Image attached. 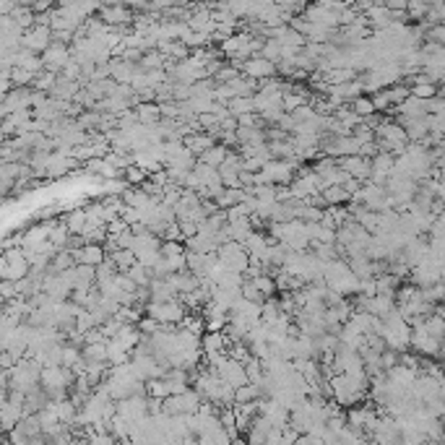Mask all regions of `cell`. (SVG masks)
Wrapping results in <instances>:
<instances>
[{
	"label": "cell",
	"mask_w": 445,
	"mask_h": 445,
	"mask_svg": "<svg viewBox=\"0 0 445 445\" xmlns=\"http://www.w3.org/2000/svg\"><path fill=\"white\" fill-rule=\"evenodd\" d=\"M63 222L68 224V229H71L73 235H81V232H86V227H89V214H86V209H73L63 216Z\"/></svg>",
	"instance_id": "9a60e30c"
},
{
	"label": "cell",
	"mask_w": 445,
	"mask_h": 445,
	"mask_svg": "<svg viewBox=\"0 0 445 445\" xmlns=\"http://www.w3.org/2000/svg\"><path fill=\"white\" fill-rule=\"evenodd\" d=\"M354 79H357V68L339 66V68H331V71H326L328 84H346V81H354Z\"/></svg>",
	"instance_id": "e0dca14e"
},
{
	"label": "cell",
	"mask_w": 445,
	"mask_h": 445,
	"mask_svg": "<svg viewBox=\"0 0 445 445\" xmlns=\"http://www.w3.org/2000/svg\"><path fill=\"white\" fill-rule=\"evenodd\" d=\"M73 255H76V263L99 266V263L107 258V248L102 245V242H89V245H84V248L73 250Z\"/></svg>",
	"instance_id": "30bf717a"
},
{
	"label": "cell",
	"mask_w": 445,
	"mask_h": 445,
	"mask_svg": "<svg viewBox=\"0 0 445 445\" xmlns=\"http://www.w3.org/2000/svg\"><path fill=\"white\" fill-rule=\"evenodd\" d=\"M216 372H219V378L227 380V383H232L235 388H240V385L250 383V378H248V367H245V362L235 359L232 354H227L222 362L216 365Z\"/></svg>",
	"instance_id": "5b68a950"
},
{
	"label": "cell",
	"mask_w": 445,
	"mask_h": 445,
	"mask_svg": "<svg viewBox=\"0 0 445 445\" xmlns=\"http://www.w3.org/2000/svg\"><path fill=\"white\" fill-rule=\"evenodd\" d=\"M84 359H107V339L84 344Z\"/></svg>",
	"instance_id": "44dd1931"
},
{
	"label": "cell",
	"mask_w": 445,
	"mask_h": 445,
	"mask_svg": "<svg viewBox=\"0 0 445 445\" xmlns=\"http://www.w3.org/2000/svg\"><path fill=\"white\" fill-rule=\"evenodd\" d=\"M242 73L250 76V79H271V76H279V66H276L274 60H268V58H263V55H253L248 58L245 63H242Z\"/></svg>",
	"instance_id": "ba28073f"
},
{
	"label": "cell",
	"mask_w": 445,
	"mask_h": 445,
	"mask_svg": "<svg viewBox=\"0 0 445 445\" xmlns=\"http://www.w3.org/2000/svg\"><path fill=\"white\" fill-rule=\"evenodd\" d=\"M242 196H245V188H227V185H224V190L214 198V201H216V206H219V209H229V206L240 203V201H242Z\"/></svg>",
	"instance_id": "2e32d148"
},
{
	"label": "cell",
	"mask_w": 445,
	"mask_h": 445,
	"mask_svg": "<svg viewBox=\"0 0 445 445\" xmlns=\"http://www.w3.org/2000/svg\"><path fill=\"white\" fill-rule=\"evenodd\" d=\"M229 151H232L229 146H224L222 141H216L209 151H203L198 159H201V162H206V164H211V167H222L224 162H227V157H229Z\"/></svg>",
	"instance_id": "4fadbf2b"
},
{
	"label": "cell",
	"mask_w": 445,
	"mask_h": 445,
	"mask_svg": "<svg viewBox=\"0 0 445 445\" xmlns=\"http://www.w3.org/2000/svg\"><path fill=\"white\" fill-rule=\"evenodd\" d=\"M31 89L34 86H16L14 92H8L3 97V107H0V115L8 118L18 110H29L31 107Z\"/></svg>",
	"instance_id": "52a82bcc"
},
{
	"label": "cell",
	"mask_w": 445,
	"mask_h": 445,
	"mask_svg": "<svg viewBox=\"0 0 445 445\" xmlns=\"http://www.w3.org/2000/svg\"><path fill=\"white\" fill-rule=\"evenodd\" d=\"M138 71H141V63L125 60V58H112V79L118 84H133Z\"/></svg>",
	"instance_id": "9c48e42d"
},
{
	"label": "cell",
	"mask_w": 445,
	"mask_h": 445,
	"mask_svg": "<svg viewBox=\"0 0 445 445\" xmlns=\"http://www.w3.org/2000/svg\"><path fill=\"white\" fill-rule=\"evenodd\" d=\"M55 42V34H53V27L50 24H34L31 29L24 31V37H21V44L31 50V53H44L50 44Z\"/></svg>",
	"instance_id": "277c9868"
},
{
	"label": "cell",
	"mask_w": 445,
	"mask_h": 445,
	"mask_svg": "<svg viewBox=\"0 0 445 445\" xmlns=\"http://www.w3.org/2000/svg\"><path fill=\"white\" fill-rule=\"evenodd\" d=\"M219 258H222L229 268H235L240 274H245L250 266V253L245 250V242H237V240H229V242H224L219 245Z\"/></svg>",
	"instance_id": "7a4b0ae2"
},
{
	"label": "cell",
	"mask_w": 445,
	"mask_h": 445,
	"mask_svg": "<svg viewBox=\"0 0 445 445\" xmlns=\"http://www.w3.org/2000/svg\"><path fill=\"white\" fill-rule=\"evenodd\" d=\"M281 50H284V44L279 40H266L261 55L263 58H268V60H274V63H279V60H281Z\"/></svg>",
	"instance_id": "cb8c5ba5"
},
{
	"label": "cell",
	"mask_w": 445,
	"mask_h": 445,
	"mask_svg": "<svg viewBox=\"0 0 445 445\" xmlns=\"http://www.w3.org/2000/svg\"><path fill=\"white\" fill-rule=\"evenodd\" d=\"M352 133H354V138H357L359 144H370V141H375V138H378V136H375V128H370L365 120H362V123H359Z\"/></svg>",
	"instance_id": "484cf974"
},
{
	"label": "cell",
	"mask_w": 445,
	"mask_h": 445,
	"mask_svg": "<svg viewBox=\"0 0 445 445\" xmlns=\"http://www.w3.org/2000/svg\"><path fill=\"white\" fill-rule=\"evenodd\" d=\"M352 110L354 112H359L362 118L372 115V112H378V110H375V102H372V94H359V97L352 102Z\"/></svg>",
	"instance_id": "7402d4cb"
},
{
	"label": "cell",
	"mask_w": 445,
	"mask_h": 445,
	"mask_svg": "<svg viewBox=\"0 0 445 445\" xmlns=\"http://www.w3.org/2000/svg\"><path fill=\"white\" fill-rule=\"evenodd\" d=\"M149 177H151V175H149L141 164H136V162H133V164H128V167L123 170V180H125L128 185H144Z\"/></svg>",
	"instance_id": "ac0fdd59"
},
{
	"label": "cell",
	"mask_w": 445,
	"mask_h": 445,
	"mask_svg": "<svg viewBox=\"0 0 445 445\" xmlns=\"http://www.w3.org/2000/svg\"><path fill=\"white\" fill-rule=\"evenodd\" d=\"M227 107H229V112H232L235 118L245 115V112H255V102H253V97H235Z\"/></svg>",
	"instance_id": "ffe728a7"
},
{
	"label": "cell",
	"mask_w": 445,
	"mask_h": 445,
	"mask_svg": "<svg viewBox=\"0 0 445 445\" xmlns=\"http://www.w3.org/2000/svg\"><path fill=\"white\" fill-rule=\"evenodd\" d=\"M190 313L188 307H185V302L180 300V294L175 297V300H167V302H149L146 305V315H151V318H157L159 323H180L185 315Z\"/></svg>",
	"instance_id": "6da1fadb"
},
{
	"label": "cell",
	"mask_w": 445,
	"mask_h": 445,
	"mask_svg": "<svg viewBox=\"0 0 445 445\" xmlns=\"http://www.w3.org/2000/svg\"><path fill=\"white\" fill-rule=\"evenodd\" d=\"M71 58H73L71 44H66V42H58V40H55L53 44L44 50V53H42L44 68H47V71H55V73H60V71L71 63Z\"/></svg>",
	"instance_id": "8992f818"
},
{
	"label": "cell",
	"mask_w": 445,
	"mask_h": 445,
	"mask_svg": "<svg viewBox=\"0 0 445 445\" xmlns=\"http://www.w3.org/2000/svg\"><path fill=\"white\" fill-rule=\"evenodd\" d=\"M136 112H138V120H141L144 125H154V123H162V120H164L159 102H141V105L136 107Z\"/></svg>",
	"instance_id": "7c38bea8"
},
{
	"label": "cell",
	"mask_w": 445,
	"mask_h": 445,
	"mask_svg": "<svg viewBox=\"0 0 445 445\" xmlns=\"http://www.w3.org/2000/svg\"><path fill=\"white\" fill-rule=\"evenodd\" d=\"M110 258L115 261V266H118L120 271H128L133 263L138 261L136 250H131V248H120V250H115V253H110Z\"/></svg>",
	"instance_id": "d6986e66"
},
{
	"label": "cell",
	"mask_w": 445,
	"mask_h": 445,
	"mask_svg": "<svg viewBox=\"0 0 445 445\" xmlns=\"http://www.w3.org/2000/svg\"><path fill=\"white\" fill-rule=\"evenodd\" d=\"M214 144H216V136L209 131H196V133H190V136H185V146H188L196 157H201L203 151H209Z\"/></svg>",
	"instance_id": "8fae6325"
},
{
	"label": "cell",
	"mask_w": 445,
	"mask_h": 445,
	"mask_svg": "<svg viewBox=\"0 0 445 445\" xmlns=\"http://www.w3.org/2000/svg\"><path fill=\"white\" fill-rule=\"evenodd\" d=\"M162 253H164L167 258L183 255V253H188V248H185V240H164V242H162Z\"/></svg>",
	"instance_id": "d4e9b609"
},
{
	"label": "cell",
	"mask_w": 445,
	"mask_h": 445,
	"mask_svg": "<svg viewBox=\"0 0 445 445\" xmlns=\"http://www.w3.org/2000/svg\"><path fill=\"white\" fill-rule=\"evenodd\" d=\"M0 297H3V302L18 297V281H14V279H3V281H0Z\"/></svg>",
	"instance_id": "4316f807"
},
{
	"label": "cell",
	"mask_w": 445,
	"mask_h": 445,
	"mask_svg": "<svg viewBox=\"0 0 445 445\" xmlns=\"http://www.w3.org/2000/svg\"><path fill=\"white\" fill-rule=\"evenodd\" d=\"M427 37L435 42H440V44H445V21H440V24H435V27L427 31Z\"/></svg>",
	"instance_id": "83f0119b"
},
{
	"label": "cell",
	"mask_w": 445,
	"mask_h": 445,
	"mask_svg": "<svg viewBox=\"0 0 445 445\" xmlns=\"http://www.w3.org/2000/svg\"><path fill=\"white\" fill-rule=\"evenodd\" d=\"M320 193L326 198V206H344V203L352 201V193H349L344 185H328V188H323Z\"/></svg>",
	"instance_id": "5bb4252c"
},
{
	"label": "cell",
	"mask_w": 445,
	"mask_h": 445,
	"mask_svg": "<svg viewBox=\"0 0 445 445\" xmlns=\"http://www.w3.org/2000/svg\"><path fill=\"white\" fill-rule=\"evenodd\" d=\"M11 81H14V86H34L37 73H31V71H27V68H21V66H14Z\"/></svg>",
	"instance_id": "603a6c76"
},
{
	"label": "cell",
	"mask_w": 445,
	"mask_h": 445,
	"mask_svg": "<svg viewBox=\"0 0 445 445\" xmlns=\"http://www.w3.org/2000/svg\"><path fill=\"white\" fill-rule=\"evenodd\" d=\"M99 18L105 21L107 27L125 29V27H133L136 11H133L128 3H115V5H102L99 8Z\"/></svg>",
	"instance_id": "3957f363"
},
{
	"label": "cell",
	"mask_w": 445,
	"mask_h": 445,
	"mask_svg": "<svg viewBox=\"0 0 445 445\" xmlns=\"http://www.w3.org/2000/svg\"><path fill=\"white\" fill-rule=\"evenodd\" d=\"M76 0H58V5H73Z\"/></svg>",
	"instance_id": "f1b7e54d"
}]
</instances>
